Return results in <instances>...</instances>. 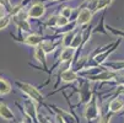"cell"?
<instances>
[{"instance_id":"6da1fadb","label":"cell","mask_w":124,"mask_h":123,"mask_svg":"<svg viewBox=\"0 0 124 123\" xmlns=\"http://www.w3.org/2000/svg\"><path fill=\"white\" fill-rule=\"evenodd\" d=\"M17 85H19L20 89H21L27 96H30L33 101H36V102H42L43 95H42L34 86H32V85H30V84H25V82H17Z\"/></svg>"},{"instance_id":"7a4b0ae2","label":"cell","mask_w":124,"mask_h":123,"mask_svg":"<svg viewBox=\"0 0 124 123\" xmlns=\"http://www.w3.org/2000/svg\"><path fill=\"white\" fill-rule=\"evenodd\" d=\"M84 115H85L86 119H96V118L98 117L100 110H98V107H97V103H96V100H95V98L86 106Z\"/></svg>"},{"instance_id":"3957f363","label":"cell","mask_w":124,"mask_h":123,"mask_svg":"<svg viewBox=\"0 0 124 123\" xmlns=\"http://www.w3.org/2000/svg\"><path fill=\"white\" fill-rule=\"evenodd\" d=\"M0 117L6 119V121H12L15 118L14 112L9 108V106H6L5 103H0Z\"/></svg>"},{"instance_id":"277c9868","label":"cell","mask_w":124,"mask_h":123,"mask_svg":"<svg viewBox=\"0 0 124 123\" xmlns=\"http://www.w3.org/2000/svg\"><path fill=\"white\" fill-rule=\"evenodd\" d=\"M44 14V8L41 4H36L31 8V10L28 11V16L30 17H41Z\"/></svg>"},{"instance_id":"5b68a950","label":"cell","mask_w":124,"mask_h":123,"mask_svg":"<svg viewBox=\"0 0 124 123\" xmlns=\"http://www.w3.org/2000/svg\"><path fill=\"white\" fill-rule=\"evenodd\" d=\"M124 107V102L120 98H114L113 101H111L109 103V110L112 112H119L122 108Z\"/></svg>"},{"instance_id":"8992f818","label":"cell","mask_w":124,"mask_h":123,"mask_svg":"<svg viewBox=\"0 0 124 123\" xmlns=\"http://www.w3.org/2000/svg\"><path fill=\"white\" fill-rule=\"evenodd\" d=\"M90 20H91V12L88 11L87 9H84V10L80 12L79 17H78V22H79L80 25H82V24L88 22Z\"/></svg>"},{"instance_id":"52a82bcc","label":"cell","mask_w":124,"mask_h":123,"mask_svg":"<svg viewBox=\"0 0 124 123\" xmlns=\"http://www.w3.org/2000/svg\"><path fill=\"white\" fill-rule=\"evenodd\" d=\"M25 107H26V112H27V115L30 117H32V118H36L37 117V110H36V107H34L33 102L27 101L25 103Z\"/></svg>"},{"instance_id":"ba28073f","label":"cell","mask_w":124,"mask_h":123,"mask_svg":"<svg viewBox=\"0 0 124 123\" xmlns=\"http://www.w3.org/2000/svg\"><path fill=\"white\" fill-rule=\"evenodd\" d=\"M76 79V73L73 72V70H65V72L62 74V80L65 82H70L74 81Z\"/></svg>"},{"instance_id":"9c48e42d","label":"cell","mask_w":124,"mask_h":123,"mask_svg":"<svg viewBox=\"0 0 124 123\" xmlns=\"http://www.w3.org/2000/svg\"><path fill=\"white\" fill-rule=\"evenodd\" d=\"M73 56H74V48H73V47H71V48H65V49L63 50L62 56H60V60H62V62L70 60V59L73 58Z\"/></svg>"},{"instance_id":"30bf717a","label":"cell","mask_w":124,"mask_h":123,"mask_svg":"<svg viewBox=\"0 0 124 123\" xmlns=\"http://www.w3.org/2000/svg\"><path fill=\"white\" fill-rule=\"evenodd\" d=\"M11 91V85L4 80V79H0V95H6Z\"/></svg>"},{"instance_id":"8fae6325","label":"cell","mask_w":124,"mask_h":123,"mask_svg":"<svg viewBox=\"0 0 124 123\" xmlns=\"http://www.w3.org/2000/svg\"><path fill=\"white\" fill-rule=\"evenodd\" d=\"M41 42V37L37 36V34H32V36H28L26 40V43L30 46H37Z\"/></svg>"},{"instance_id":"7c38bea8","label":"cell","mask_w":124,"mask_h":123,"mask_svg":"<svg viewBox=\"0 0 124 123\" xmlns=\"http://www.w3.org/2000/svg\"><path fill=\"white\" fill-rule=\"evenodd\" d=\"M44 54H46V52H44V49L42 47L41 48H37V50H36V58L39 62H42L43 64H46V57H44Z\"/></svg>"},{"instance_id":"4fadbf2b","label":"cell","mask_w":124,"mask_h":123,"mask_svg":"<svg viewBox=\"0 0 124 123\" xmlns=\"http://www.w3.org/2000/svg\"><path fill=\"white\" fill-rule=\"evenodd\" d=\"M58 115H60L62 117H63V119H64V122L65 123H75V119L73 118V116H70L69 113H66V112H63V111H59V113Z\"/></svg>"},{"instance_id":"5bb4252c","label":"cell","mask_w":124,"mask_h":123,"mask_svg":"<svg viewBox=\"0 0 124 123\" xmlns=\"http://www.w3.org/2000/svg\"><path fill=\"white\" fill-rule=\"evenodd\" d=\"M114 76H116V74H114V73L106 72V73H103V74L97 75V76H96V79H98V80H108V79H112V78H114Z\"/></svg>"},{"instance_id":"9a60e30c","label":"cell","mask_w":124,"mask_h":123,"mask_svg":"<svg viewBox=\"0 0 124 123\" xmlns=\"http://www.w3.org/2000/svg\"><path fill=\"white\" fill-rule=\"evenodd\" d=\"M73 38H74V33H68L66 36L64 37V46H70L73 43Z\"/></svg>"},{"instance_id":"2e32d148","label":"cell","mask_w":124,"mask_h":123,"mask_svg":"<svg viewBox=\"0 0 124 123\" xmlns=\"http://www.w3.org/2000/svg\"><path fill=\"white\" fill-rule=\"evenodd\" d=\"M109 3H111V0H98V1H97V5H96V10L103 9L104 6H107Z\"/></svg>"},{"instance_id":"e0dca14e","label":"cell","mask_w":124,"mask_h":123,"mask_svg":"<svg viewBox=\"0 0 124 123\" xmlns=\"http://www.w3.org/2000/svg\"><path fill=\"white\" fill-rule=\"evenodd\" d=\"M57 24H58V26H65V25L68 24V17H65V16H63V15L59 16Z\"/></svg>"},{"instance_id":"ac0fdd59","label":"cell","mask_w":124,"mask_h":123,"mask_svg":"<svg viewBox=\"0 0 124 123\" xmlns=\"http://www.w3.org/2000/svg\"><path fill=\"white\" fill-rule=\"evenodd\" d=\"M9 24V17H4V19H0V30H3L8 26Z\"/></svg>"},{"instance_id":"d6986e66","label":"cell","mask_w":124,"mask_h":123,"mask_svg":"<svg viewBox=\"0 0 124 123\" xmlns=\"http://www.w3.org/2000/svg\"><path fill=\"white\" fill-rule=\"evenodd\" d=\"M43 49H44V52H46V53H48V52H50V50H53L52 48H53V46L49 43V42H44L43 43V47H42Z\"/></svg>"},{"instance_id":"ffe728a7","label":"cell","mask_w":124,"mask_h":123,"mask_svg":"<svg viewBox=\"0 0 124 123\" xmlns=\"http://www.w3.org/2000/svg\"><path fill=\"white\" fill-rule=\"evenodd\" d=\"M62 15L65 16V17H69L70 15H71V9H69V8H64L63 11H62Z\"/></svg>"},{"instance_id":"44dd1931","label":"cell","mask_w":124,"mask_h":123,"mask_svg":"<svg viewBox=\"0 0 124 123\" xmlns=\"http://www.w3.org/2000/svg\"><path fill=\"white\" fill-rule=\"evenodd\" d=\"M109 121H111V115H107V116L102 117L98 123H109Z\"/></svg>"},{"instance_id":"7402d4cb","label":"cell","mask_w":124,"mask_h":123,"mask_svg":"<svg viewBox=\"0 0 124 123\" xmlns=\"http://www.w3.org/2000/svg\"><path fill=\"white\" fill-rule=\"evenodd\" d=\"M74 40H75V41H74V42L71 43V46H73V48H74V47H76V46L79 44V42H80V40H81V37H80V34H79V36H76V37H75Z\"/></svg>"},{"instance_id":"603a6c76","label":"cell","mask_w":124,"mask_h":123,"mask_svg":"<svg viewBox=\"0 0 124 123\" xmlns=\"http://www.w3.org/2000/svg\"><path fill=\"white\" fill-rule=\"evenodd\" d=\"M55 123H65V122H64V119L60 115H57V122Z\"/></svg>"},{"instance_id":"cb8c5ba5","label":"cell","mask_w":124,"mask_h":123,"mask_svg":"<svg viewBox=\"0 0 124 123\" xmlns=\"http://www.w3.org/2000/svg\"><path fill=\"white\" fill-rule=\"evenodd\" d=\"M0 4L3 6H9V0H0Z\"/></svg>"},{"instance_id":"d4e9b609","label":"cell","mask_w":124,"mask_h":123,"mask_svg":"<svg viewBox=\"0 0 124 123\" xmlns=\"http://www.w3.org/2000/svg\"><path fill=\"white\" fill-rule=\"evenodd\" d=\"M3 16H4V6L0 4V19H1Z\"/></svg>"},{"instance_id":"484cf974","label":"cell","mask_w":124,"mask_h":123,"mask_svg":"<svg viewBox=\"0 0 124 123\" xmlns=\"http://www.w3.org/2000/svg\"><path fill=\"white\" fill-rule=\"evenodd\" d=\"M46 123H50V122H49V121H46Z\"/></svg>"},{"instance_id":"4316f807","label":"cell","mask_w":124,"mask_h":123,"mask_svg":"<svg viewBox=\"0 0 124 123\" xmlns=\"http://www.w3.org/2000/svg\"><path fill=\"white\" fill-rule=\"evenodd\" d=\"M21 123H25V122H21Z\"/></svg>"}]
</instances>
